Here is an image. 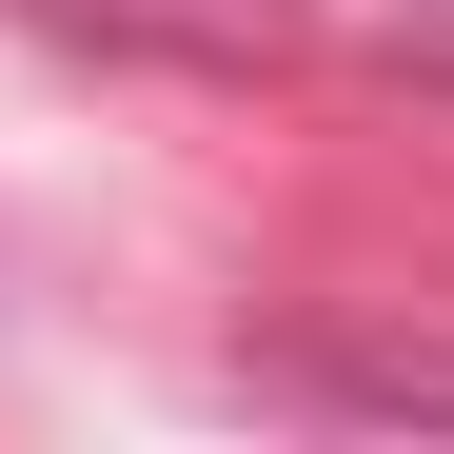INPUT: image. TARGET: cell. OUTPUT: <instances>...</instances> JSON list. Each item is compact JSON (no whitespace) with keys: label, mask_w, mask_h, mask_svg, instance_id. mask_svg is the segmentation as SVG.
<instances>
[{"label":"cell","mask_w":454,"mask_h":454,"mask_svg":"<svg viewBox=\"0 0 454 454\" xmlns=\"http://www.w3.org/2000/svg\"><path fill=\"white\" fill-rule=\"evenodd\" d=\"M257 415H375V434H454V356L434 336H257L238 356Z\"/></svg>","instance_id":"cell-1"},{"label":"cell","mask_w":454,"mask_h":454,"mask_svg":"<svg viewBox=\"0 0 454 454\" xmlns=\"http://www.w3.org/2000/svg\"><path fill=\"white\" fill-rule=\"evenodd\" d=\"M375 59H395V80H454V0H415V20H375Z\"/></svg>","instance_id":"cell-2"}]
</instances>
